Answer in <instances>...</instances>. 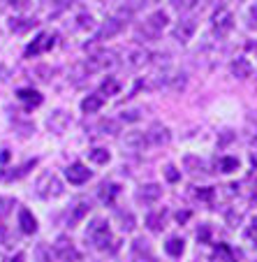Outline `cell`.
<instances>
[{"mask_svg":"<svg viewBox=\"0 0 257 262\" xmlns=\"http://www.w3.org/2000/svg\"><path fill=\"white\" fill-rule=\"evenodd\" d=\"M185 72L183 70H176V68H165L160 70L155 77H151V89H162V91H181L185 89Z\"/></svg>","mask_w":257,"mask_h":262,"instance_id":"1","label":"cell"},{"mask_svg":"<svg viewBox=\"0 0 257 262\" xmlns=\"http://www.w3.org/2000/svg\"><path fill=\"white\" fill-rule=\"evenodd\" d=\"M165 26H167V14H165L162 10H158L137 28V37L139 40H146V42H153V40H158L160 35H162Z\"/></svg>","mask_w":257,"mask_h":262,"instance_id":"2","label":"cell"},{"mask_svg":"<svg viewBox=\"0 0 257 262\" xmlns=\"http://www.w3.org/2000/svg\"><path fill=\"white\" fill-rule=\"evenodd\" d=\"M86 239H88L95 248H100V251H107L109 244H116L114 239H111L109 225L102 221V218H95V221L88 225V230H86Z\"/></svg>","mask_w":257,"mask_h":262,"instance_id":"3","label":"cell"},{"mask_svg":"<svg viewBox=\"0 0 257 262\" xmlns=\"http://www.w3.org/2000/svg\"><path fill=\"white\" fill-rule=\"evenodd\" d=\"M116 54L114 51H102V54H95V56H90V58H86L84 63V70H86V74H95V72H104V70H111V68H116Z\"/></svg>","mask_w":257,"mask_h":262,"instance_id":"4","label":"cell"},{"mask_svg":"<svg viewBox=\"0 0 257 262\" xmlns=\"http://www.w3.org/2000/svg\"><path fill=\"white\" fill-rule=\"evenodd\" d=\"M37 195L40 198H58L60 193H63V183L58 181V177L51 172H44L40 179H37Z\"/></svg>","mask_w":257,"mask_h":262,"instance_id":"5","label":"cell"},{"mask_svg":"<svg viewBox=\"0 0 257 262\" xmlns=\"http://www.w3.org/2000/svg\"><path fill=\"white\" fill-rule=\"evenodd\" d=\"M54 255L58 257V260H63V262H79L81 253L77 251L75 244L69 242L67 237H58L56 239V244H54Z\"/></svg>","mask_w":257,"mask_h":262,"instance_id":"6","label":"cell"},{"mask_svg":"<svg viewBox=\"0 0 257 262\" xmlns=\"http://www.w3.org/2000/svg\"><path fill=\"white\" fill-rule=\"evenodd\" d=\"M123 28H125V19H121V16H111V19H107V21L102 24V28L95 33L93 40H95V42L111 40V37H114V35H119Z\"/></svg>","mask_w":257,"mask_h":262,"instance_id":"7","label":"cell"},{"mask_svg":"<svg viewBox=\"0 0 257 262\" xmlns=\"http://www.w3.org/2000/svg\"><path fill=\"white\" fill-rule=\"evenodd\" d=\"M195 30H197V19H181L176 26H174L172 35H174V40H176V42L185 45V42L193 40Z\"/></svg>","mask_w":257,"mask_h":262,"instance_id":"8","label":"cell"},{"mask_svg":"<svg viewBox=\"0 0 257 262\" xmlns=\"http://www.w3.org/2000/svg\"><path fill=\"white\" fill-rule=\"evenodd\" d=\"M232 28H234V14L229 10H225V7H220V10L213 14V30L218 33V37H223V35H227Z\"/></svg>","mask_w":257,"mask_h":262,"instance_id":"9","label":"cell"},{"mask_svg":"<svg viewBox=\"0 0 257 262\" xmlns=\"http://www.w3.org/2000/svg\"><path fill=\"white\" fill-rule=\"evenodd\" d=\"M169 139H172L169 128H165L162 123H153L146 130V142H149V146H162V144H169Z\"/></svg>","mask_w":257,"mask_h":262,"instance_id":"10","label":"cell"},{"mask_svg":"<svg viewBox=\"0 0 257 262\" xmlns=\"http://www.w3.org/2000/svg\"><path fill=\"white\" fill-rule=\"evenodd\" d=\"M54 45H56V35L54 33H42V35H37V37L33 40V45L26 49V56H37V54H42V51L51 49Z\"/></svg>","mask_w":257,"mask_h":262,"instance_id":"11","label":"cell"},{"mask_svg":"<svg viewBox=\"0 0 257 262\" xmlns=\"http://www.w3.org/2000/svg\"><path fill=\"white\" fill-rule=\"evenodd\" d=\"M65 177H67L69 183L81 186V183H86L90 179V169L86 167V165H81V163H75V165H69V167L65 169Z\"/></svg>","mask_w":257,"mask_h":262,"instance_id":"12","label":"cell"},{"mask_svg":"<svg viewBox=\"0 0 257 262\" xmlns=\"http://www.w3.org/2000/svg\"><path fill=\"white\" fill-rule=\"evenodd\" d=\"M162 195V188H160L158 183H146L142 188L137 190V202H144V204H153L160 200Z\"/></svg>","mask_w":257,"mask_h":262,"instance_id":"13","label":"cell"},{"mask_svg":"<svg viewBox=\"0 0 257 262\" xmlns=\"http://www.w3.org/2000/svg\"><path fill=\"white\" fill-rule=\"evenodd\" d=\"M123 146L130 148V151H144L149 146L146 142V133H139V130H132V133H125L123 137Z\"/></svg>","mask_w":257,"mask_h":262,"instance_id":"14","label":"cell"},{"mask_svg":"<svg viewBox=\"0 0 257 262\" xmlns=\"http://www.w3.org/2000/svg\"><path fill=\"white\" fill-rule=\"evenodd\" d=\"M125 60H128L130 68H144L146 63H151V60H153V54H151V51H146V49H134V51H130Z\"/></svg>","mask_w":257,"mask_h":262,"instance_id":"15","label":"cell"},{"mask_svg":"<svg viewBox=\"0 0 257 262\" xmlns=\"http://www.w3.org/2000/svg\"><path fill=\"white\" fill-rule=\"evenodd\" d=\"M88 211H90L88 202H77L75 207H72V211H69V216H67V225L69 228H75L77 223H81L86 216H88Z\"/></svg>","mask_w":257,"mask_h":262,"instance_id":"16","label":"cell"},{"mask_svg":"<svg viewBox=\"0 0 257 262\" xmlns=\"http://www.w3.org/2000/svg\"><path fill=\"white\" fill-rule=\"evenodd\" d=\"M19 228L24 234H35L37 232V221H35V216L28 211V209H21L19 211Z\"/></svg>","mask_w":257,"mask_h":262,"instance_id":"17","label":"cell"},{"mask_svg":"<svg viewBox=\"0 0 257 262\" xmlns=\"http://www.w3.org/2000/svg\"><path fill=\"white\" fill-rule=\"evenodd\" d=\"M46 123H49V128L54 130L56 135H60V133H65V128L69 125V116L58 109V112H54V114L49 116V121H46Z\"/></svg>","mask_w":257,"mask_h":262,"instance_id":"18","label":"cell"},{"mask_svg":"<svg viewBox=\"0 0 257 262\" xmlns=\"http://www.w3.org/2000/svg\"><path fill=\"white\" fill-rule=\"evenodd\" d=\"M102 104H104L102 95L93 93V95H88V98L81 100V112H84V114H95V112H100V109H102Z\"/></svg>","mask_w":257,"mask_h":262,"instance_id":"19","label":"cell"},{"mask_svg":"<svg viewBox=\"0 0 257 262\" xmlns=\"http://www.w3.org/2000/svg\"><path fill=\"white\" fill-rule=\"evenodd\" d=\"M229 70H232V74L237 79H248L252 74V65H250V60H246V58H237Z\"/></svg>","mask_w":257,"mask_h":262,"instance_id":"20","label":"cell"},{"mask_svg":"<svg viewBox=\"0 0 257 262\" xmlns=\"http://www.w3.org/2000/svg\"><path fill=\"white\" fill-rule=\"evenodd\" d=\"M19 100L26 104V109H33V107H40L42 104V95L33 89H21L19 91Z\"/></svg>","mask_w":257,"mask_h":262,"instance_id":"21","label":"cell"},{"mask_svg":"<svg viewBox=\"0 0 257 262\" xmlns=\"http://www.w3.org/2000/svg\"><path fill=\"white\" fill-rule=\"evenodd\" d=\"M116 195H119V186H116V183H102V186H100V200H102L104 204H114Z\"/></svg>","mask_w":257,"mask_h":262,"instance_id":"22","label":"cell"},{"mask_svg":"<svg viewBox=\"0 0 257 262\" xmlns=\"http://www.w3.org/2000/svg\"><path fill=\"white\" fill-rule=\"evenodd\" d=\"M146 225H149L151 232H162L165 228V211H155L146 216Z\"/></svg>","mask_w":257,"mask_h":262,"instance_id":"23","label":"cell"},{"mask_svg":"<svg viewBox=\"0 0 257 262\" xmlns=\"http://www.w3.org/2000/svg\"><path fill=\"white\" fill-rule=\"evenodd\" d=\"M35 26H37L35 19H12L10 21V30H14V33H26V30L35 28Z\"/></svg>","mask_w":257,"mask_h":262,"instance_id":"24","label":"cell"},{"mask_svg":"<svg viewBox=\"0 0 257 262\" xmlns=\"http://www.w3.org/2000/svg\"><path fill=\"white\" fill-rule=\"evenodd\" d=\"M165 251H167L172 257H181V253H183V239L172 237L167 244H165Z\"/></svg>","mask_w":257,"mask_h":262,"instance_id":"25","label":"cell"},{"mask_svg":"<svg viewBox=\"0 0 257 262\" xmlns=\"http://www.w3.org/2000/svg\"><path fill=\"white\" fill-rule=\"evenodd\" d=\"M98 130H100L102 135H116V133H121V123H119V121H114V119L100 121Z\"/></svg>","mask_w":257,"mask_h":262,"instance_id":"26","label":"cell"},{"mask_svg":"<svg viewBox=\"0 0 257 262\" xmlns=\"http://www.w3.org/2000/svg\"><path fill=\"white\" fill-rule=\"evenodd\" d=\"M116 218L121 223V230H125V232L134 230V216L130 211H116Z\"/></svg>","mask_w":257,"mask_h":262,"instance_id":"27","label":"cell"},{"mask_svg":"<svg viewBox=\"0 0 257 262\" xmlns=\"http://www.w3.org/2000/svg\"><path fill=\"white\" fill-rule=\"evenodd\" d=\"M88 158L93 160L95 165H107L109 163V151L107 148H93V151H88Z\"/></svg>","mask_w":257,"mask_h":262,"instance_id":"28","label":"cell"},{"mask_svg":"<svg viewBox=\"0 0 257 262\" xmlns=\"http://www.w3.org/2000/svg\"><path fill=\"white\" fill-rule=\"evenodd\" d=\"M12 207H16V202L12 198H0V218H5L12 213Z\"/></svg>","mask_w":257,"mask_h":262,"instance_id":"29","label":"cell"},{"mask_svg":"<svg viewBox=\"0 0 257 262\" xmlns=\"http://www.w3.org/2000/svg\"><path fill=\"white\" fill-rule=\"evenodd\" d=\"M199 0H172V7L174 10H181V12H188L197 5Z\"/></svg>","mask_w":257,"mask_h":262,"instance_id":"30","label":"cell"},{"mask_svg":"<svg viewBox=\"0 0 257 262\" xmlns=\"http://www.w3.org/2000/svg\"><path fill=\"white\" fill-rule=\"evenodd\" d=\"M220 169H223V172H234V169H239V160L237 158H223L220 160Z\"/></svg>","mask_w":257,"mask_h":262,"instance_id":"31","label":"cell"},{"mask_svg":"<svg viewBox=\"0 0 257 262\" xmlns=\"http://www.w3.org/2000/svg\"><path fill=\"white\" fill-rule=\"evenodd\" d=\"M116 91H119V81L116 79H107L102 84V93H107V95H114Z\"/></svg>","mask_w":257,"mask_h":262,"instance_id":"32","label":"cell"},{"mask_svg":"<svg viewBox=\"0 0 257 262\" xmlns=\"http://www.w3.org/2000/svg\"><path fill=\"white\" fill-rule=\"evenodd\" d=\"M165 177H167V181H172V183H176L178 179H181V172H178L176 167H172V165H169L167 169H165Z\"/></svg>","mask_w":257,"mask_h":262,"instance_id":"33","label":"cell"},{"mask_svg":"<svg viewBox=\"0 0 257 262\" xmlns=\"http://www.w3.org/2000/svg\"><path fill=\"white\" fill-rule=\"evenodd\" d=\"M227 223H229V228H237L239 223H241V213L239 211H227Z\"/></svg>","mask_w":257,"mask_h":262,"instance_id":"34","label":"cell"},{"mask_svg":"<svg viewBox=\"0 0 257 262\" xmlns=\"http://www.w3.org/2000/svg\"><path fill=\"white\" fill-rule=\"evenodd\" d=\"M142 119V112L139 109H130V112H123V121H139Z\"/></svg>","mask_w":257,"mask_h":262,"instance_id":"35","label":"cell"},{"mask_svg":"<svg viewBox=\"0 0 257 262\" xmlns=\"http://www.w3.org/2000/svg\"><path fill=\"white\" fill-rule=\"evenodd\" d=\"M37 255H40V262H51L46 255H51V248L46 246H37Z\"/></svg>","mask_w":257,"mask_h":262,"instance_id":"36","label":"cell"},{"mask_svg":"<svg viewBox=\"0 0 257 262\" xmlns=\"http://www.w3.org/2000/svg\"><path fill=\"white\" fill-rule=\"evenodd\" d=\"M248 19H250V28L257 30V5L250 7V12H248Z\"/></svg>","mask_w":257,"mask_h":262,"instance_id":"37","label":"cell"},{"mask_svg":"<svg viewBox=\"0 0 257 262\" xmlns=\"http://www.w3.org/2000/svg\"><path fill=\"white\" fill-rule=\"evenodd\" d=\"M246 237H248V239H255V242H257V218H255V221H252V225H250V228L246 230Z\"/></svg>","mask_w":257,"mask_h":262,"instance_id":"38","label":"cell"},{"mask_svg":"<svg viewBox=\"0 0 257 262\" xmlns=\"http://www.w3.org/2000/svg\"><path fill=\"white\" fill-rule=\"evenodd\" d=\"M208 234H211L208 225H202V230L197 232V239H199V242H208Z\"/></svg>","mask_w":257,"mask_h":262,"instance_id":"39","label":"cell"},{"mask_svg":"<svg viewBox=\"0 0 257 262\" xmlns=\"http://www.w3.org/2000/svg\"><path fill=\"white\" fill-rule=\"evenodd\" d=\"M248 200H252V202H257V179H255V181H250V190H248Z\"/></svg>","mask_w":257,"mask_h":262,"instance_id":"40","label":"cell"},{"mask_svg":"<svg viewBox=\"0 0 257 262\" xmlns=\"http://www.w3.org/2000/svg\"><path fill=\"white\" fill-rule=\"evenodd\" d=\"M128 3H130V10H139V7L149 5L151 0H128Z\"/></svg>","mask_w":257,"mask_h":262,"instance_id":"41","label":"cell"},{"mask_svg":"<svg viewBox=\"0 0 257 262\" xmlns=\"http://www.w3.org/2000/svg\"><path fill=\"white\" fill-rule=\"evenodd\" d=\"M90 24H93V19H90V14H81V16H79V26H81V28H88Z\"/></svg>","mask_w":257,"mask_h":262,"instance_id":"42","label":"cell"},{"mask_svg":"<svg viewBox=\"0 0 257 262\" xmlns=\"http://www.w3.org/2000/svg\"><path fill=\"white\" fill-rule=\"evenodd\" d=\"M10 5L16 7V10H24V7L28 5V0H10Z\"/></svg>","mask_w":257,"mask_h":262,"instance_id":"43","label":"cell"},{"mask_svg":"<svg viewBox=\"0 0 257 262\" xmlns=\"http://www.w3.org/2000/svg\"><path fill=\"white\" fill-rule=\"evenodd\" d=\"M5 262H24V253H16V255H12V257H7Z\"/></svg>","mask_w":257,"mask_h":262,"instance_id":"44","label":"cell"},{"mask_svg":"<svg viewBox=\"0 0 257 262\" xmlns=\"http://www.w3.org/2000/svg\"><path fill=\"white\" fill-rule=\"evenodd\" d=\"M188 216H190V213H188V211H183V213H176L178 223H183V221H188Z\"/></svg>","mask_w":257,"mask_h":262,"instance_id":"45","label":"cell"},{"mask_svg":"<svg viewBox=\"0 0 257 262\" xmlns=\"http://www.w3.org/2000/svg\"><path fill=\"white\" fill-rule=\"evenodd\" d=\"M199 198H204V200H208V198H211V190H199Z\"/></svg>","mask_w":257,"mask_h":262,"instance_id":"46","label":"cell"},{"mask_svg":"<svg viewBox=\"0 0 257 262\" xmlns=\"http://www.w3.org/2000/svg\"><path fill=\"white\" fill-rule=\"evenodd\" d=\"M5 237H7V232H5V228L0 225V244H5Z\"/></svg>","mask_w":257,"mask_h":262,"instance_id":"47","label":"cell"},{"mask_svg":"<svg viewBox=\"0 0 257 262\" xmlns=\"http://www.w3.org/2000/svg\"><path fill=\"white\" fill-rule=\"evenodd\" d=\"M42 3H44V5L49 7V5H56V3H60V0H42Z\"/></svg>","mask_w":257,"mask_h":262,"instance_id":"48","label":"cell"},{"mask_svg":"<svg viewBox=\"0 0 257 262\" xmlns=\"http://www.w3.org/2000/svg\"><path fill=\"white\" fill-rule=\"evenodd\" d=\"M255 139H257V133H255Z\"/></svg>","mask_w":257,"mask_h":262,"instance_id":"49","label":"cell"},{"mask_svg":"<svg viewBox=\"0 0 257 262\" xmlns=\"http://www.w3.org/2000/svg\"><path fill=\"white\" fill-rule=\"evenodd\" d=\"M218 3H220V0H218Z\"/></svg>","mask_w":257,"mask_h":262,"instance_id":"50","label":"cell"}]
</instances>
